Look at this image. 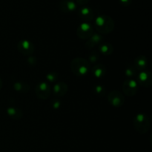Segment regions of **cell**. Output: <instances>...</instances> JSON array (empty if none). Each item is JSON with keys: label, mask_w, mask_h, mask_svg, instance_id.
I'll return each instance as SVG.
<instances>
[{"label": "cell", "mask_w": 152, "mask_h": 152, "mask_svg": "<svg viewBox=\"0 0 152 152\" xmlns=\"http://www.w3.org/2000/svg\"><path fill=\"white\" fill-rule=\"evenodd\" d=\"M99 51L102 54L105 55V56H108V55H111L113 53V51H114V47H113V45L111 43H102V44L99 45Z\"/></svg>", "instance_id": "e0dca14e"}, {"label": "cell", "mask_w": 152, "mask_h": 152, "mask_svg": "<svg viewBox=\"0 0 152 152\" xmlns=\"http://www.w3.org/2000/svg\"><path fill=\"white\" fill-rule=\"evenodd\" d=\"M58 7L63 13H72L77 9V3L74 0H61L58 4Z\"/></svg>", "instance_id": "30bf717a"}, {"label": "cell", "mask_w": 152, "mask_h": 152, "mask_svg": "<svg viewBox=\"0 0 152 152\" xmlns=\"http://www.w3.org/2000/svg\"><path fill=\"white\" fill-rule=\"evenodd\" d=\"M147 64H148L147 58L144 56H137L134 60V66L137 71H141L146 69Z\"/></svg>", "instance_id": "5bb4252c"}, {"label": "cell", "mask_w": 152, "mask_h": 152, "mask_svg": "<svg viewBox=\"0 0 152 152\" xmlns=\"http://www.w3.org/2000/svg\"><path fill=\"white\" fill-rule=\"evenodd\" d=\"M120 4H122L124 7H128V6L130 5L132 2V0H119Z\"/></svg>", "instance_id": "cb8c5ba5"}, {"label": "cell", "mask_w": 152, "mask_h": 152, "mask_svg": "<svg viewBox=\"0 0 152 152\" xmlns=\"http://www.w3.org/2000/svg\"><path fill=\"white\" fill-rule=\"evenodd\" d=\"M68 91V86L64 82H59L54 85L53 88V94L55 96L62 97L65 96Z\"/></svg>", "instance_id": "7c38bea8"}, {"label": "cell", "mask_w": 152, "mask_h": 152, "mask_svg": "<svg viewBox=\"0 0 152 152\" xmlns=\"http://www.w3.org/2000/svg\"><path fill=\"white\" fill-rule=\"evenodd\" d=\"M58 78H59V75H58L57 73L54 72V71L48 73L46 75V80H47V81L51 83H56L58 80Z\"/></svg>", "instance_id": "ffe728a7"}, {"label": "cell", "mask_w": 152, "mask_h": 152, "mask_svg": "<svg viewBox=\"0 0 152 152\" xmlns=\"http://www.w3.org/2000/svg\"><path fill=\"white\" fill-rule=\"evenodd\" d=\"M103 42V36L99 34H94L86 42V45L88 48H92L98 45H101Z\"/></svg>", "instance_id": "4fadbf2b"}, {"label": "cell", "mask_w": 152, "mask_h": 152, "mask_svg": "<svg viewBox=\"0 0 152 152\" xmlns=\"http://www.w3.org/2000/svg\"><path fill=\"white\" fill-rule=\"evenodd\" d=\"M134 127L137 132L145 134L149 130L150 119L146 114H138L133 119Z\"/></svg>", "instance_id": "3957f363"}, {"label": "cell", "mask_w": 152, "mask_h": 152, "mask_svg": "<svg viewBox=\"0 0 152 152\" xmlns=\"http://www.w3.org/2000/svg\"><path fill=\"white\" fill-rule=\"evenodd\" d=\"M91 73L96 78H102L106 74V68L102 64L95 65L92 68Z\"/></svg>", "instance_id": "9a60e30c"}, {"label": "cell", "mask_w": 152, "mask_h": 152, "mask_svg": "<svg viewBox=\"0 0 152 152\" xmlns=\"http://www.w3.org/2000/svg\"><path fill=\"white\" fill-rule=\"evenodd\" d=\"M61 102L59 99H54L51 101V106L54 109H59L61 107Z\"/></svg>", "instance_id": "603a6c76"}, {"label": "cell", "mask_w": 152, "mask_h": 152, "mask_svg": "<svg viewBox=\"0 0 152 152\" xmlns=\"http://www.w3.org/2000/svg\"><path fill=\"white\" fill-rule=\"evenodd\" d=\"M28 62L31 65H35L36 64H37V59H36L35 57L30 56V57H28Z\"/></svg>", "instance_id": "d4e9b609"}, {"label": "cell", "mask_w": 152, "mask_h": 152, "mask_svg": "<svg viewBox=\"0 0 152 152\" xmlns=\"http://www.w3.org/2000/svg\"><path fill=\"white\" fill-rule=\"evenodd\" d=\"M13 88L18 92L25 94L29 91L30 86L29 85L24 82H16L13 84Z\"/></svg>", "instance_id": "ac0fdd59"}, {"label": "cell", "mask_w": 152, "mask_h": 152, "mask_svg": "<svg viewBox=\"0 0 152 152\" xmlns=\"http://www.w3.org/2000/svg\"><path fill=\"white\" fill-rule=\"evenodd\" d=\"M137 70L135 68V67L134 65H130L125 71V74L129 78H132V77H135L137 75Z\"/></svg>", "instance_id": "d6986e66"}, {"label": "cell", "mask_w": 152, "mask_h": 152, "mask_svg": "<svg viewBox=\"0 0 152 152\" xmlns=\"http://www.w3.org/2000/svg\"><path fill=\"white\" fill-rule=\"evenodd\" d=\"M2 87V81H1V79L0 78V89Z\"/></svg>", "instance_id": "4316f807"}, {"label": "cell", "mask_w": 152, "mask_h": 152, "mask_svg": "<svg viewBox=\"0 0 152 152\" xmlns=\"http://www.w3.org/2000/svg\"><path fill=\"white\" fill-rule=\"evenodd\" d=\"M7 114L12 119L16 120H21L22 118V116H23L22 110L16 108V107H9V108H7Z\"/></svg>", "instance_id": "2e32d148"}, {"label": "cell", "mask_w": 152, "mask_h": 152, "mask_svg": "<svg viewBox=\"0 0 152 152\" xmlns=\"http://www.w3.org/2000/svg\"><path fill=\"white\" fill-rule=\"evenodd\" d=\"M90 1V0H76V3L80 5H85V4H88Z\"/></svg>", "instance_id": "484cf974"}, {"label": "cell", "mask_w": 152, "mask_h": 152, "mask_svg": "<svg viewBox=\"0 0 152 152\" xmlns=\"http://www.w3.org/2000/svg\"><path fill=\"white\" fill-rule=\"evenodd\" d=\"M123 93L128 96H133L137 94L138 91V83L136 80H126L123 84Z\"/></svg>", "instance_id": "52a82bcc"}, {"label": "cell", "mask_w": 152, "mask_h": 152, "mask_svg": "<svg viewBox=\"0 0 152 152\" xmlns=\"http://www.w3.org/2000/svg\"><path fill=\"white\" fill-rule=\"evenodd\" d=\"M77 34L81 39H88L94 34L93 26L88 22H83L77 28Z\"/></svg>", "instance_id": "277c9868"}, {"label": "cell", "mask_w": 152, "mask_h": 152, "mask_svg": "<svg viewBox=\"0 0 152 152\" xmlns=\"http://www.w3.org/2000/svg\"><path fill=\"white\" fill-rule=\"evenodd\" d=\"M108 100L112 106L120 108L125 102V97L123 94L117 90H114L108 94Z\"/></svg>", "instance_id": "8992f818"}, {"label": "cell", "mask_w": 152, "mask_h": 152, "mask_svg": "<svg viewBox=\"0 0 152 152\" xmlns=\"http://www.w3.org/2000/svg\"><path fill=\"white\" fill-rule=\"evenodd\" d=\"M71 69L77 77H85L91 71V64L84 58L77 57L71 61Z\"/></svg>", "instance_id": "7a4b0ae2"}, {"label": "cell", "mask_w": 152, "mask_h": 152, "mask_svg": "<svg viewBox=\"0 0 152 152\" xmlns=\"http://www.w3.org/2000/svg\"><path fill=\"white\" fill-rule=\"evenodd\" d=\"M51 89H50V86L48 83L45 82H41L37 84V87L35 89V93L38 99L45 100L47 99L50 96Z\"/></svg>", "instance_id": "5b68a950"}, {"label": "cell", "mask_w": 152, "mask_h": 152, "mask_svg": "<svg viewBox=\"0 0 152 152\" xmlns=\"http://www.w3.org/2000/svg\"><path fill=\"white\" fill-rule=\"evenodd\" d=\"M78 16L81 19L85 22H90L94 19L95 13L92 8L89 7H83L79 9Z\"/></svg>", "instance_id": "8fae6325"}, {"label": "cell", "mask_w": 152, "mask_h": 152, "mask_svg": "<svg viewBox=\"0 0 152 152\" xmlns=\"http://www.w3.org/2000/svg\"><path fill=\"white\" fill-rule=\"evenodd\" d=\"M94 93L96 94L97 96H102L105 95V88L102 86H101V85H96V86H95L94 87Z\"/></svg>", "instance_id": "44dd1931"}, {"label": "cell", "mask_w": 152, "mask_h": 152, "mask_svg": "<svg viewBox=\"0 0 152 152\" xmlns=\"http://www.w3.org/2000/svg\"><path fill=\"white\" fill-rule=\"evenodd\" d=\"M137 83L143 87H150L152 84L151 73L146 70L141 71L137 75Z\"/></svg>", "instance_id": "9c48e42d"}, {"label": "cell", "mask_w": 152, "mask_h": 152, "mask_svg": "<svg viewBox=\"0 0 152 152\" xmlns=\"http://www.w3.org/2000/svg\"><path fill=\"white\" fill-rule=\"evenodd\" d=\"M94 28L101 35H107L114 29V22L108 15H99L94 21Z\"/></svg>", "instance_id": "6da1fadb"}, {"label": "cell", "mask_w": 152, "mask_h": 152, "mask_svg": "<svg viewBox=\"0 0 152 152\" xmlns=\"http://www.w3.org/2000/svg\"><path fill=\"white\" fill-rule=\"evenodd\" d=\"M18 50L22 54L28 56L31 55L34 51V45L31 41L27 39H22L18 43Z\"/></svg>", "instance_id": "ba28073f"}, {"label": "cell", "mask_w": 152, "mask_h": 152, "mask_svg": "<svg viewBox=\"0 0 152 152\" xmlns=\"http://www.w3.org/2000/svg\"><path fill=\"white\" fill-rule=\"evenodd\" d=\"M98 59H99V54H98L96 52L94 51L91 52L90 54L88 55V62L89 63H95L96 62H97Z\"/></svg>", "instance_id": "7402d4cb"}]
</instances>
